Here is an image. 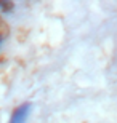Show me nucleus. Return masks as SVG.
Wrapping results in <instances>:
<instances>
[{"mask_svg":"<svg viewBox=\"0 0 117 123\" xmlns=\"http://www.w3.org/2000/svg\"><path fill=\"white\" fill-rule=\"evenodd\" d=\"M2 42H3V38H2V35H0V45H2Z\"/></svg>","mask_w":117,"mask_h":123,"instance_id":"nucleus-3","label":"nucleus"},{"mask_svg":"<svg viewBox=\"0 0 117 123\" xmlns=\"http://www.w3.org/2000/svg\"><path fill=\"white\" fill-rule=\"evenodd\" d=\"M0 10H2L3 13H10V11L13 10V3H11V2H0Z\"/></svg>","mask_w":117,"mask_h":123,"instance_id":"nucleus-2","label":"nucleus"},{"mask_svg":"<svg viewBox=\"0 0 117 123\" xmlns=\"http://www.w3.org/2000/svg\"><path fill=\"white\" fill-rule=\"evenodd\" d=\"M31 112H32V104L31 102H23L21 105H18L13 110L8 123H26L27 118H29V115H31Z\"/></svg>","mask_w":117,"mask_h":123,"instance_id":"nucleus-1","label":"nucleus"}]
</instances>
